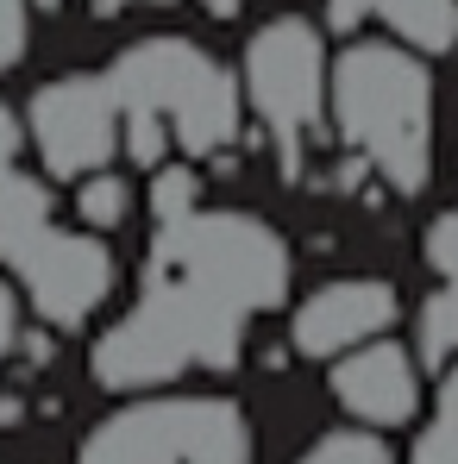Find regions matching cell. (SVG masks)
I'll return each instance as SVG.
<instances>
[{"mask_svg":"<svg viewBox=\"0 0 458 464\" xmlns=\"http://www.w3.org/2000/svg\"><path fill=\"white\" fill-rule=\"evenodd\" d=\"M19 132L38 145L44 176L82 182V176L107 169V157L120 151V107L101 76H57L25 101Z\"/></svg>","mask_w":458,"mask_h":464,"instance_id":"obj_7","label":"cell"},{"mask_svg":"<svg viewBox=\"0 0 458 464\" xmlns=\"http://www.w3.org/2000/svg\"><path fill=\"white\" fill-rule=\"evenodd\" d=\"M44 227H51V182H38V176L19 169V163H6V169H0V264H6L25 238H38Z\"/></svg>","mask_w":458,"mask_h":464,"instance_id":"obj_11","label":"cell"},{"mask_svg":"<svg viewBox=\"0 0 458 464\" xmlns=\"http://www.w3.org/2000/svg\"><path fill=\"white\" fill-rule=\"evenodd\" d=\"M408 464H458V420H427V427L414 433Z\"/></svg>","mask_w":458,"mask_h":464,"instance_id":"obj_17","label":"cell"},{"mask_svg":"<svg viewBox=\"0 0 458 464\" xmlns=\"http://www.w3.org/2000/svg\"><path fill=\"white\" fill-rule=\"evenodd\" d=\"M0 270H13L25 308L38 314L44 326H63V333L88 326L94 308L113 295V251L94 232L44 227L38 238H25Z\"/></svg>","mask_w":458,"mask_h":464,"instance_id":"obj_6","label":"cell"},{"mask_svg":"<svg viewBox=\"0 0 458 464\" xmlns=\"http://www.w3.org/2000/svg\"><path fill=\"white\" fill-rule=\"evenodd\" d=\"M13 339H19V295L13 283H0V358L13 352Z\"/></svg>","mask_w":458,"mask_h":464,"instance_id":"obj_19","label":"cell"},{"mask_svg":"<svg viewBox=\"0 0 458 464\" xmlns=\"http://www.w3.org/2000/svg\"><path fill=\"white\" fill-rule=\"evenodd\" d=\"M76 464H251V420L232 395H151L88 427Z\"/></svg>","mask_w":458,"mask_h":464,"instance_id":"obj_4","label":"cell"},{"mask_svg":"<svg viewBox=\"0 0 458 464\" xmlns=\"http://www.w3.org/2000/svg\"><path fill=\"white\" fill-rule=\"evenodd\" d=\"M326 19L339 32L383 19L402 51H453L458 44V0H326Z\"/></svg>","mask_w":458,"mask_h":464,"instance_id":"obj_10","label":"cell"},{"mask_svg":"<svg viewBox=\"0 0 458 464\" xmlns=\"http://www.w3.org/2000/svg\"><path fill=\"white\" fill-rule=\"evenodd\" d=\"M76 214H82V232H120L126 214H132V182L113 176V169H94L76 182Z\"/></svg>","mask_w":458,"mask_h":464,"instance_id":"obj_13","label":"cell"},{"mask_svg":"<svg viewBox=\"0 0 458 464\" xmlns=\"http://www.w3.org/2000/svg\"><path fill=\"white\" fill-rule=\"evenodd\" d=\"M296 464H395V452L383 446L377 433L352 427V433H320Z\"/></svg>","mask_w":458,"mask_h":464,"instance_id":"obj_15","label":"cell"},{"mask_svg":"<svg viewBox=\"0 0 458 464\" xmlns=\"http://www.w3.org/2000/svg\"><path fill=\"white\" fill-rule=\"evenodd\" d=\"M101 82L120 107V151L139 169L170 163V151L220 157L239 145V82L189 38H139L113 57Z\"/></svg>","mask_w":458,"mask_h":464,"instance_id":"obj_2","label":"cell"},{"mask_svg":"<svg viewBox=\"0 0 458 464\" xmlns=\"http://www.w3.org/2000/svg\"><path fill=\"white\" fill-rule=\"evenodd\" d=\"M245 101L264 120V132L277 139L283 163L296 169L302 139L326 113V51H320V32L307 19L283 13V19L251 32V44H245Z\"/></svg>","mask_w":458,"mask_h":464,"instance_id":"obj_5","label":"cell"},{"mask_svg":"<svg viewBox=\"0 0 458 464\" xmlns=\"http://www.w3.org/2000/svg\"><path fill=\"white\" fill-rule=\"evenodd\" d=\"M395 314H402L395 283H383V276H339V283L314 289L302 308H296L289 345L302 358H346V352L383 339L395 326Z\"/></svg>","mask_w":458,"mask_h":464,"instance_id":"obj_8","label":"cell"},{"mask_svg":"<svg viewBox=\"0 0 458 464\" xmlns=\"http://www.w3.org/2000/svg\"><path fill=\"white\" fill-rule=\"evenodd\" d=\"M25 38H32V0H0V70L25 57Z\"/></svg>","mask_w":458,"mask_h":464,"instance_id":"obj_16","label":"cell"},{"mask_svg":"<svg viewBox=\"0 0 458 464\" xmlns=\"http://www.w3.org/2000/svg\"><path fill=\"white\" fill-rule=\"evenodd\" d=\"M326 383H333V401H339L365 433L402 427V420H414V408H421V364H414V352L395 345V339H371V345L333 358V377H326Z\"/></svg>","mask_w":458,"mask_h":464,"instance_id":"obj_9","label":"cell"},{"mask_svg":"<svg viewBox=\"0 0 458 464\" xmlns=\"http://www.w3.org/2000/svg\"><path fill=\"white\" fill-rule=\"evenodd\" d=\"M120 6H132V0H94V13H120ZM208 13H239L245 0H201Z\"/></svg>","mask_w":458,"mask_h":464,"instance_id":"obj_22","label":"cell"},{"mask_svg":"<svg viewBox=\"0 0 458 464\" xmlns=\"http://www.w3.org/2000/svg\"><path fill=\"white\" fill-rule=\"evenodd\" d=\"M440 420H458V358L440 371Z\"/></svg>","mask_w":458,"mask_h":464,"instance_id":"obj_21","label":"cell"},{"mask_svg":"<svg viewBox=\"0 0 458 464\" xmlns=\"http://www.w3.org/2000/svg\"><path fill=\"white\" fill-rule=\"evenodd\" d=\"M19 145H25V132H19V113H13V107L0 101V169H6V163L19 157Z\"/></svg>","mask_w":458,"mask_h":464,"instance_id":"obj_20","label":"cell"},{"mask_svg":"<svg viewBox=\"0 0 458 464\" xmlns=\"http://www.w3.org/2000/svg\"><path fill=\"white\" fill-rule=\"evenodd\" d=\"M201 208V176L189 169V163H157L151 169V214H157V227H176V220H189Z\"/></svg>","mask_w":458,"mask_h":464,"instance_id":"obj_14","label":"cell"},{"mask_svg":"<svg viewBox=\"0 0 458 464\" xmlns=\"http://www.w3.org/2000/svg\"><path fill=\"white\" fill-rule=\"evenodd\" d=\"M427 264H434L446 283H458V208L427 227Z\"/></svg>","mask_w":458,"mask_h":464,"instance_id":"obj_18","label":"cell"},{"mask_svg":"<svg viewBox=\"0 0 458 464\" xmlns=\"http://www.w3.org/2000/svg\"><path fill=\"white\" fill-rule=\"evenodd\" d=\"M326 113L395 195H421L434 182V76L414 51L383 38L346 44L326 70Z\"/></svg>","mask_w":458,"mask_h":464,"instance_id":"obj_3","label":"cell"},{"mask_svg":"<svg viewBox=\"0 0 458 464\" xmlns=\"http://www.w3.org/2000/svg\"><path fill=\"white\" fill-rule=\"evenodd\" d=\"M453 358H458V283H446L414 308V364L446 371Z\"/></svg>","mask_w":458,"mask_h":464,"instance_id":"obj_12","label":"cell"},{"mask_svg":"<svg viewBox=\"0 0 458 464\" xmlns=\"http://www.w3.org/2000/svg\"><path fill=\"white\" fill-rule=\"evenodd\" d=\"M289 295V245L239 208H195L176 227H157L139 276V302L120 314L88 371L101 389L139 395L189 371H239L245 326Z\"/></svg>","mask_w":458,"mask_h":464,"instance_id":"obj_1","label":"cell"}]
</instances>
